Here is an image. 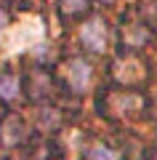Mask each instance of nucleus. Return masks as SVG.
<instances>
[{
    "instance_id": "5",
    "label": "nucleus",
    "mask_w": 157,
    "mask_h": 160,
    "mask_svg": "<svg viewBox=\"0 0 157 160\" xmlns=\"http://www.w3.org/2000/svg\"><path fill=\"white\" fill-rule=\"evenodd\" d=\"M115 72H117L120 80H139L141 78V64L139 62H120L117 67H115Z\"/></svg>"
},
{
    "instance_id": "3",
    "label": "nucleus",
    "mask_w": 157,
    "mask_h": 160,
    "mask_svg": "<svg viewBox=\"0 0 157 160\" xmlns=\"http://www.w3.org/2000/svg\"><path fill=\"white\" fill-rule=\"evenodd\" d=\"M64 75L72 83L75 91H85L91 86V64L83 62V59H72V62L64 64Z\"/></svg>"
},
{
    "instance_id": "8",
    "label": "nucleus",
    "mask_w": 157,
    "mask_h": 160,
    "mask_svg": "<svg viewBox=\"0 0 157 160\" xmlns=\"http://www.w3.org/2000/svg\"><path fill=\"white\" fill-rule=\"evenodd\" d=\"M139 107H141V102L136 96H128V99L120 96L117 99V109H120V112H130V109H139Z\"/></svg>"
},
{
    "instance_id": "1",
    "label": "nucleus",
    "mask_w": 157,
    "mask_h": 160,
    "mask_svg": "<svg viewBox=\"0 0 157 160\" xmlns=\"http://www.w3.org/2000/svg\"><path fill=\"white\" fill-rule=\"evenodd\" d=\"M43 32H45L43 22L35 19V16H29L6 38V46H8V51H24V48H29L32 43H37V40L43 38Z\"/></svg>"
},
{
    "instance_id": "7",
    "label": "nucleus",
    "mask_w": 157,
    "mask_h": 160,
    "mask_svg": "<svg viewBox=\"0 0 157 160\" xmlns=\"http://www.w3.org/2000/svg\"><path fill=\"white\" fill-rule=\"evenodd\" d=\"M91 160H117V152L107 149L104 144H96V147L91 149Z\"/></svg>"
},
{
    "instance_id": "11",
    "label": "nucleus",
    "mask_w": 157,
    "mask_h": 160,
    "mask_svg": "<svg viewBox=\"0 0 157 160\" xmlns=\"http://www.w3.org/2000/svg\"><path fill=\"white\" fill-rule=\"evenodd\" d=\"M6 27V13H3V8H0V29Z\"/></svg>"
},
{
    "instance_id": "9",
    "label": "nucleus",
    "mask_w": 157,
    "mask_h": 160,
    "mask_svg": "<svg viewBox=\"0 0 157 160\" xmlns=\"http://www.w3.org/2000/svg\"><path fill=\"white\" fill-rule=\"evenodd\" d=\"M85 8V0H61V11L64 13H77Z\"/></svg>"
},
{
    "instance_id": "13",
    "label": "nucleus",
    "mask_w": 157,
    "mask_h": 160,
    "mask_svg": "<svg viewBox=\"0 0 157 160\" xmlns=\"http://www.w3.org/2000/svg\"><path fill=\"white\" fill-rule=\"evenodd\" d=\"M155 160H157V158H155Z\"/></svg>"
},
{
    "instance_id": "4",
    "label": "nucleus",
    "mask_w": 157,
    "mask_h": 160,
    "mask_svg": "<svg viewBox=\"0 0 157 160\" xmlns=\"http://www.w3.org/2000/svg\"><path fill=\"white\" fill-rule=\"evenodd\" d=\"M22 136H24V126H22V120H19V118L6 120V126H3V142H6V144H16Z\"/></svg>"
},
{
    "instance_id": "6",
    "label": "nucleus",
    "mask_w": 157,
    "mask_h": 160,
    "mask_svg": "<svg viewBox=\"0 0 157 160\" xmlns=\"http://www.w3.org/2000/svg\"><path fill=\"white\" fill-rule=\"evenodd\" d=\"M16 93H19V80H16V78H8V75H3V78H0V96L13 99Z\"/></svg>"
},
{
    "instance_id": "2",
    "label": "nucleus",
    "mask_w": 157,
    "mask_h": 160,
    "mask_svg": "<svg viewBox=\"0 0 157 160\" xmlns=\"http://www.w3.org/2000/svg\"><path fill=\"white\" fill-rule=\"evenodd\" d=\"M80 40H83L91 51H104L107 48V27H104V22L101 19L85 22L83 29H80Z\"/></svg>"
},
{
    "instance_id": "10",
    "label": "nucleus",
    "mask_w": 157,
    "mask_h": 160,
    "mask_svg": "<svg viewBox=\"0 0 157 160\" xmlns=\"http://www.w3.org/2000/svg\"><path fill=\"white\" fill-rule=\"evenodd\" d=\"M125 38H128V43H133V46H139V43H144L146 32H144L141 27H130L128 32H125Z\"/></svg>"
},
{
    "instance_id": "12",
    "label": "nucleus",
    "mask_w": 157,
    "mask_h": 160,
    "mask_svg": "<svg viewBox=\"0 0 157 160\" xmlns=\"http://www.w3.org/2000/svg\"><path fill=\"white\" fill-rule=\"evenodd\" d=\"M109 3H112V0H109Z\"/></svg>"
}]
</instances>
